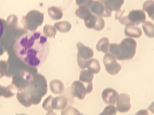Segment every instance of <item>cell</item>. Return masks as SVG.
Instances as JSON below:
<instances>
[{
	"instance_id": "cell-3",
	"label": "cell",
	"mask_w": 154,
	"mask_h": 115,
	"mask_svg": "<svg viewBox=\"0 0 154 115\" xmlns=\"http://www.w3.org/2000/svg\"><path fill=\"white\" fill-rule=\"evenodd\" d=\"M146 20V14L143 10H134L131 11L128 15L121 17L119 21L122 24L127 26L143 23Z\"/></svg>"
},
{
	"instance_id": "cell-16",
	"label": "cell",
	"mask_w": 154,
	"mask_h": 115,
	"mask_svg": "<svg viewBox=\"0 0 154 115\" xmlns=\"http://www.w3.org/2000/svg\"><path fill=\"white\" fill-rule=\"evenodd\" d=\"M50 86L51 91L55 94H59L63 92L64 87L62 82L58 80L51 81Z\"/></svg>"
},
{
	"instance_id": "cell-2",
	"label": "cell",
	"mask_w": 154,
	"mask_h": 115,
	"mask_svg": "<svg viewBox=\"0 0 154 115\" xmlns=\"http://www.w3.org/2000/svg\"><path fill=\"white\" fill-rule=\"evenodd\" d=\"M137 45L135 40L131 38H126L119 44H110L109 51L110 53L118 60H129L135 55Z\"/></svg>"
},
{
	"instance_id": "cell-17",
	"label": "cell",
	"mask_w": 154,
	"mask_h": 115,
	"mask_svg": "<svg viewBox=\"0 0 154 115\" xmlns=\"http://www.w3.org/2000/svg\"><path fill=\"white\" fill-rule=\"evenodd\" d=\"M48 13L50 18L54 20H57L61 19L63 13L60 8L54 6L49 8L48 9Z\"/></svg>"
},
{
	"instance_id": "cell-18",
	"label": "cell",
	"mask_w": 154,
	"mask_h": 115,
	"mask_svg": "<svg viewBox=\"0 0 154 115\" xmlns=\"http://www.w3.org/2000/svg\"><path fill=\"white\" fill-rule=\"evenodd\" d=\"M54 26L59 31L62 32H67L71 29V25L68 21H63L55 23Z\"/></svg>"
},
{
	"instance_id": "cell-13",
	"label": "cell",
	"mask_w": 154,
	"mask_h": 115,
	"mask_svg": "<svg viewBox=\"0 0 154 115\" xmlns=\"http://www.w3.org/2000/svg\"><path fill=\"white\" fill-rule=\"evenodd\" d=\"M67 104L66 98L63 96L60 95L53 98L52 102L53 110H60L64 109Z\"/></svg>"
},
{
	"instance_id": "cell-6",
	"label": "cell",
	"mask_w": 154,
	"mask_h": 115,
	"mask_svg": "<svg viewBox=\"0 0 154 115\" xmlns=\"http://www.w3.org/2000/svg\"><path fill=\"white\" fill-rule=\"evenodd\" d=\"M103 62L106 70L110 74H117L122 68L115 58L109 53L105 54L103 58Z\"/></svg>"
},
{
	"instance_id": "cell-9",
	"label": "cell",
	"mask_w": 154,
	"mask_h": 115,
	"mask_svg": "<svg viewBox=\"0 0 154 115\" xmlns=\"http://www.w3.org/2000/svg\"><path fill=\"white\" fill-rule=\"evenodd\" d=\"M130 100L129 96L126 94L122 93L119 95L116 102L117 110L121 113L129 111L131 107Z\"/></svg>"
},
{
	"instance_id": "cell-15",
	"label": "cell",
	"mask_w": 154,
	"mask_h": 115,
	"mask_svg": "<svg viewBox=\"0 0 154 115\" xmlns=\"http://www.w3.org/2000/svg\"><path fill=\"white\" fill-rule=\"evenodd\" d=\"M109 39L106 37L100 39L97 43L96 48L99 51H102L106 54L109 53Z\"/></svg>"
},
{
	"instance_id": "cell-4",
	"label": "cell",
	"mask_w": 154,
	"mask_h": 115,
	"mask_svg": "<svg viewBox=\"0 0 154 115\" xmlns=\"http://www.w3.org/2000/svg\"><path fill=\"white\" fill-rule=\"evenodd\" d=\"M93 88L92 83H88L80 80L75 81L73 82L71 87V94L73 96L82 100L86 94L92 91Z\"/></svg>"
},
{
	"instance_id": "cell-5",
	"label": "cell",
	"mask_w": 154,
	"mask_h": 115,
	"mask_svg": "<svg viewBox=\"0 0 154 115\" xmlns=\"http://www.w3.org/2000/svg\"><path fill=\"white\" fill-rule=\"evenodd\" d=\"M76 47L78 50V63L79 67L82 68L84 67L86 61L93 57L94 52L91 49L80 42L77 43Z\"/></svg>"
},
{
	"instance_id": "cell-10",
	"label": "cell",
	"mask_w": 154,
	"mask_h": 115,
	"mask_svg": "<svg viewBox=\"0 0 154 115\" xmlns=\"http://www.w3.org/2000/svg\"><path fill=\"white\" fill-rule=\"evenodd\" d=\"M119 95L118 92L115 89L108 88L104 89L102 93V98L106 104L115 105Z\"/></svg>"
},
{
	"instance_id": "cell-11",
	"label": "cell",
	"mask_w": 154,
	"mask_h": 115,
	"mask_svg": "<svg viewBox=\"0 0 154 115\" xmlns=\"http://www.w3.org/2000/svg\"><path fill=\"white\" fill-rule=\"evenodd\" d=\"M101 2L108 11H117L120 9L124 0H97Z\"/></svg>"
},
{
	"instance_id": "cell-20",
	"label": "cell",
	"mask_w": 154,
	"mask_h": 115,
	"mask_svg": "<svg viewBox=\"0 0 154 115\" xmlns=\"http://www.w3.org/2000/svg\"><path fill=\"white\" fill-rule=\"evenodd\" d=\"M154 2L153 0H147L143 3V10L148 13L149 16L154 20Z\"/></svg>"
},
{
	"instance_id": "cell-1",
	"label": "cell",
	"mask_w": 154,
	"mask_h": 115,
	"mask_svg": "<svg viewBox=\"0 0 154 115\" xmlns=\"http://www.w3.org/2000/svg\"><path fill=\"white\" fill-rule=\"evenodd\" d=\"M14 48L16 55L20 60L34 67L44 63L50 51L47 37L40 31L23 33L15 41Z\"/></svg>"
},
{
	"instance_id": "cell-12",
	"label": "cell",
	"mask_w": 154,
	"mask_h": 115,
	"mask_svg": "<svg viewBox=\"0 0 154 115\" xmlns=\"http://www.w3.org/2000/svg\"><path fill=\"white\" fill-rule=\"evenodd\" d=\"M124 32L127 36L136 38H140L142 33L140 28L135 25L126 26L125 28Z\"/></svg>"
},
{
	"instance_id": "cell-19",
	"label": "cell",
	"mask_w": 154,
	"mask_h": 115,
	"mask_svg": "<svg viewBox=\"0 0 154 115\" xmlns=\"http://www.w3.org/2000/svg\"><path fill=\"white\" fill-rule=\"evenodd\" d=\"M94 77V74L88 70H82L81 71L79 76V80L90 83H92Z\"/></svg>"
},
{
	"instance_id": "cell-14",
	"label": "cell",
	"mask_w": 154,
	"mask_h": 115,
	"mask_svg": "<svg viewBox=\"0 0 154 115\" xmlns=\"http://www.w3.org/2000/svg\"><path fill=\"white\" fill-rule=\"evenodd\" d=\"M85 68L93 74H96L99 72L100 70V65L99 61L94 58L88 60L85 63Z\"/></svg>"
},
{
	"instance_id": "cell-24",
	"label": "cell",
	"mask_w": 154,
	"mask_h": 115,
	"mask_svg": "<svg viewBox=\"0 0 154 115\" xmlns=\"http://www.w3.org/2000/svg\"><path fill=\"white\" fill-rule=\"evenodd\" d=\"M53 98L50 95L46 98L42 105L44 109L48 111L53 110L52 107V102Z\"/></svg>"
},
{
	"instance_id": "cell-8",
	"label": "cell",
	"mask_w": 154,
	"mask_h": 115,
	"mask_svg": "<svg viewBox=\"0 0 154 115\" xmlns=\"http://www.w3.org/2000/svg\"><path fill=\"white\" fill-rule=\"evenodd\" d=\"M87 5L90 11L95 15L106 17L111 16L112 12L106 10L98 1H92Z\"/></svg>"
},
{
	"instance_id": "cell-22",
	"label": "cell",
	"mask_w": 154,
	"mask_h": 115,
	"mask_svg": "<svg viewBox=\"0 0 154 115\" xmlns=\"http://www.w3.org/2000/svg\"><path fill=\"white\" fill-rule=\"evenodd\" d=\"M44 35L47 37L55 38L57 33L56 29L52 25L47 24L45 25L43 29Z\"/></svg>"
},
{
	"instance_id": "cell-23",
	"label": "cell",
	"mask_w": 154,
	"mask_h": 115,
	"mask_svg": "<svg viewBox=\"0 0 154 115\" xmlns=\"http://www.w3.org/2000/svg\"><path fill=\"white\" fill-rule=\"evenodd\" d=\"M117 111L116 108L113 105H110L106 107L100 115H115Z\"/></svg>"
},
{
	"instance_id": "cell-26",
	"label": "cell",
	"mask_w": 154,
	"mask_h": 115,
	"mask_svg": "<svg viewBox=\"0 0 154 115\" xmlns=\"http://www.w3.org/2000/svg\"><path fill=\"white\" fill-rule=\"evenodd\" d=\"M4 32V26L2 21L0 19V38L2 36Z\"/></svg>"
},
{
	"instance_id": "cell-21",
	"label": "cell",
	"mask_w": 154,
	"mask_h": 115,
	"mask_svg": "<svg viewBox=\"0 0 154 115\" xmlns=\"http://www.w3.org/2000/svg\"><path fill=\"white\" fill-rule=\"evenodd\" d=\"M143 23L142 28L146 35L150 38H153L154 36L153 23L149 21H145Z\"/></svg>"
},
{
	"instance_id": "cell-25",
	"label": "cell",
	"mask_w": 154,
	"mask_h": 115,
	"mask_svg": "<svg viewBox=\"0 0 154 115\" xmlns=\"http://www.w3.org/2000/svg\"><path fill=\"white\" fill-rule=\"evenodd\" d=\"M120 10L117 11V13L116 14L115 16V18L116 19H119L121 17L125 11V10L123 11H122Z\"/></svg>"
},
{
	"instance_id": "cell-7",
	"label": "cell",
	"mask_w": 154,
	"mask_h": 115,
	"mask_svg": "<svg viewBox=\"0 0 154 115\" xmlns=\"http://www.w3.org/2000/svg\"><path fill=\"white\" fill-rule=\"evenodd\" d=\"M85 26L89 29L100 31L102 30L105 25L104 20L102 16L91 13L85 20Z\"/></svg>"
}]
</instances>
